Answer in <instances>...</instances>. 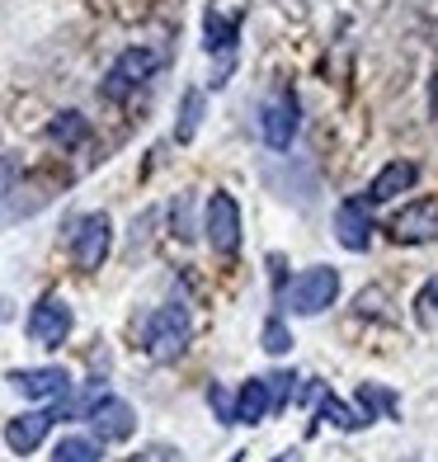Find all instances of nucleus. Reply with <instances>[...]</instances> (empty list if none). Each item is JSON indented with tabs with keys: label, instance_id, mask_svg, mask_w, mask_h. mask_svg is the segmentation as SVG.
Segmentation results:
<instances>
[{
	"label": "nucleus",
	"instance_id": "nucleus-26",
	"mask_svg": "<svg viewBox=\"0 0 438 462\" xmlns=\"http://www.w3.org/2000/svg\"><path fill=\"white\" fill-rule=\"evenodd\" d=\"M232 462H245V453H236V457H232Z\"/></svg>",
	"mask_w": 438,
	"mask_h": 462
},
{
	"label": "nucleus",
	"instance_id": "nucleus-8",
	"mask_svg": "<svg viewBox=\"0 0 438 462\" xmlns=\"http://www.w3.org/2000/svg\"><path fill=\"white\" fill-rule=\"evenodd\" d=\"M10 387L19 396H29V402H61V396L71 392V373L67 368H14L10 373Z\"/></svg>",
	"mask_w": 438,
	"mask_h": 462
},
{
	"label": "nucleus",
	"instance_id": "nucleus-11",
	"mask_svg": "<svg viewBox=\"0 0 438 462\" xmlns=\"http://www.w3.org/2000/svg\"><path fill=\"white\" fill-rule=\"evenodd\" d=\"M292 137H297V99H292V90H283L264 104V142L274 152H287Z\"/></svg>",
	"mask_w": 438,
	"mask_h": 462
},
{
	"label": "nucleus",
	"instance_id": "nucleus-21",
	"mask_svg": "<svg viewBox=\"0 0 438 462\" xmlns=\"http://www.w3.org/2000/svg\"><path fill=\"white\" fill-rule=\"evenodd\" d=\"M292 383H297L292 373H274V377H264V387H269V402H274V406H283L287 396H292Z\"/></svg>",
	"mask_w": 438,
	"mask_h": 462
},
{
	"label": "nucleus",
	"instance_id": "nucleus-13",
	"mask_svg": "<svg viewBox=\"0 0 438 462\" xmlns=\"http://www.w3.org/2000/svg\"><path fill=\"white\" fill-rule=\"evenodd\" d=\"M335 236L344 250H368L372 245V222L363 213V203H344L335 213Z\"/></svg>",
	"mask_w": 438,
	"mask_h": 462
},
{
	"label": "nucleus",
	"instance_id": "nucleus-9",
	"mask_svg": "<svg viewBox=\"0 0 438 462\" xmlns=\"http://www.w3.org/2000/svg\"><path fill=\"white\" fill-rule=\"evenodd\" d=\"M391 236L406 241V245L433 241V236H438V199H420V203L401 208V213L391 217Z\"/></svg>",
	"mask_w": 438,
	"mask_h": 462
},
{
	"label": "nucleus",
	"instance_id": "nucleus-20",
	"mask_svg": "<svg viewBox=\"0 0 438 462\" xmlns=\"http://www.w3.org/2000/svg\"><path fill=\"white\" fill-rule=\"evenodd\" d=\"M264 349H269V354H287V349H292V335H287L283 317H269V321H264Z\"/></svg>",
	"mask_w": 438,
	"mask_h": 462
},
{
	"label": "nucleus",
	"instance_id": "nucleus-15",
	"mask_svg": "<svg viewBox=\"0 0 438 462\" xmlns=\"http://www.w3.org/2000/svg\"><path fill=\"white\" fill-rule=\"evenodd\" d=\"M203 38H207V52H232L236 38H241V19H226L222 10H207L203 14Z\"/></svg>",
	"mask_w": 438,
	"mask_h": 462
},
{
	"label": "nucleus",
	"instance_id": "nucleus-25",
	"mask_svg": "<svg viewBox=\"0 0 438 462\" xmlns=\"http://www.w3.org/2000/svg\"><path fill=\"white\" fill-rule=\"evenodd\" d=\"M123 462H146V457H123Z\"/></svg>",
	"mask_w": 438,
	"mask_h": 462
},
{
	"label": "nucleus",
	"instance_id": "nucleus-17",
	"mask_svg": "<svg viewBox=\"0 0 438 462\" xmlns=\"http://www.w3.org/2000/svg\"><path fill=\"white\" fill-rule=\"evenodd\" d=\"M99 439H86V434H67L61 444L52 448V462H99Z\"/></svg>",
	"mask_w": 438,
	"mask_h": 462
},
{
	"label": "nucleus",
	"instance_id": "nucleus-7",
	"mask_svg": "<svg viewBox=\"0 0 438 462\" xmlns=\"http://www.w3.org/2000/svg\"><path fill=\"white\" fill-rule=\"evenodd\" d=\"M71 307L61 302V298H43L33 311H29V340L33 345H43V349H61L67 345V335H71Z\"/></svg>",
	"mask_w": 438,
	"mask_h": 462
},
{
	"label": "nucleus",
	"instance_id": "nucleus-2",
	"mask_svg": "<svg viewBox=\"0 0 438 462\" xmlns=\"http://www.w3.org/2000/svg\"><path fill=\"white\" fill-rule=\"evenodd\" d=\"M335 298H340V269L316 264V269H306V274L292 279L287 311H297V317H316V311H325Z\"/></svg>",
	"mask_w": 438,
	"mask_h": 462
},
{
	"label": "nucleus",
	"instance_id": "nucleus-14",
	"mask_svg": "<svg viewBox=\"0 0 438 462\" xmlns=\"http://www.w3.org/2000/svg\"><path fill=\"white\" fill-rule=\"evenodd\" d=\"M269 411H274V402H269L264 377H250V383L241 387V396H236V406H232L236 425H260V420H264Z\"/></svg>",
	"mask_w": 438,
	"mask_h": 462
},
{
	"label": "nucleus",
	"instance_id": "nucleus-22",
	"mask_svg": "<svg viewBox=\"0 0 438 462\" xmlns=\"http://www.w3.org/2000/svg\"><path fill=\"white\" fill-rule=\"evenodd\" d=\"M415 307H420V317H424V321L433 317V311H438V279L424 283V292H420V302H415Z\"/></svg>",
	"mask_w": 438,
	"mask_h": 462
},
{
	"label": "nucleus",
	"instance_id": "nucleus-1",
	"mask_svg": "<svg viewBox=\"0 0 438 462\" xmlns=\"http://www.w3.org/2000/svg\"><path fill=\"white\" fill-rule=\"evenodd\" d=\"M189 335H194L189 307L165 302V307L151 311V321H146V354L160 359V364H170V359H179V354L189 349Z\"/></svg>",
	"mask_w": 438,
	"mask_h": 462
},
{
	"label": "nucleus",
	"instance_id": "nucleus-6",
	"mask_svg": "<svg viewBox=\"0 0 438 462\" xmlns=\"http://www.w3.org/2000/svg\"><path fill=\"white\" fill-rule=\"evenodd\" d=\"M109 245H114V222L109 213H90L86 222L76 226V241H71V260L76 269H99L104 260H109Z\"/></svg>",
	"mask_w": 438,
	"mask_h": 462
},
{
	"label": "nucleus",
	"instance_id": "nucleus-23",
	"mask_svg": "<svg viewBox=\"0 0 438 462\" xmlns=\"http://www.w3.org/2000/svg\"><path fill=\"white\" fill-rule=\"evenodd\" d=\"M207 402L217 406V415H222V425H236V415H232V402H226V392H222V387H213V392H207Z\"/></svg>",
	"mask_w": 438,
	"mask_h": 462
},
{
	"label": "nucleus",
	"instance_id": "nucleus-19",
	"mask_svg": "<svg viewBox=\"0 0 438 462\" xmlns=\"http://www.w3.org/2000/svg\"><path fill=\"white\" fill-rule=\"evenodd\" d=\"M321 415H330V420H335L340 430H363V425H368V420H363L359 411L340 406V402H335V396H330V392H321Z\"/></svg>",
	"mask_w": 438,
	"mask_h": 462
},
{
	"label": "nucleus",
	"instance_id": "nucleus-10",
	"mask_svg": "<svg viewBox=\"0 0 438 462\" xmlns=\"http://www.w3.org/2000/svg\"><path fill=\"white\" fill-rule=\"evenodd\" d=\"M57 411H24V415H14L10 425H5V444H10V453L14 457H29L38 444L48 439V430L57 425Z\"/></svg>",
	"mask_w": 438,
	"mask_h": 462
},
{
	"label": "nucleus",
	"instance_id": "nucleus-5",
	"mask_svg": "<svg viewBox=\"0 0 438 462\" xmlns=\"http://www.w3.org/2000/svg\"><path fill=\"white\" fill-rule=\"evenodd\" d=\"M86 420H90L99 444H123V439L137 434V411L123 402V396H99V402L86 411Z\"/></svg>",
	"mask_w": 438,
	"mask_h": 462
},
{
	"label": "nucleus",
	"instance_id": "nucleus-3",
	"mask_svg": "<svg viewBox=\"0 0 438 462\" xmlns=\"http://www.w3.org/2000/svg\"><path fill=\"white\" fill-rule=\"evenodd\" d=\"M156 67H160V52H151V48H128V52H123L114 67H109L99 95H104V99H128L141 80H151Z\"/></svg>",
	"mask_w": 438,
	"mask_h": 462
},
{
	"label": "nucleus",
	"instance_id": "nucleus-12",
	"mask_svg": "<svg viewBox=\"0 0 438 462\" xmlns=\"http://www.w3.org/2000/svg\"><path fill=\"white\" fill-rule=\"evenodd\" d=\"M415 180H420V165L415 161H391L378 171V180L368 184V203H391V199H401L415 189Z\"/></svg>",
	"mask_w": 438,
	"mask_h": 462
},
{
	"label": "nucleus",
	"instance_id": "nucleus-16",
	"mask_svg": "<svg viewBox=\"0 0 438 462\" xmlns=\"http://www.w3.org/2000/svg\"><path fill=\"white\" fill-rule=\"evenodd\" d=\"M48 137H52L57 146H80V142L90 137V123H86V114L67 109V114H57V118L48 123Z\"/></svg>",
	"mask_w": 438,
	"mask_h": 462
},
{
	"label": "nucleus",
	"instance_id": "nucleus-4",
	"mask_svg": "<svg viewBox=\"0 0 438 462\" xmlns=\"http://www.w3.org/2000/svg\"><path fill=\"white\" fill-rule=\"evenodd\" d=\"M203 231H207V245H213L217 255H236V245H241V208H236L232 194H213V199H207Z\"/></svg>",
	"mask_w": 438,
	"mask_h": 462
},
{
	"label": "nucleus",
	"instance_id": "nucleus-24",
	"mask_svg": "<svg viewBox=\"0 0 438 462\" xmlns=\"http://www.w3.org/2000/svg\"><path fill=\"white\" fill-rule=\"evenodd\" d=\"M278 462H302V453H278Z\"/></svg>",
	"mask_w": 438,
	"mask_h": 462
},
{
	"label": "nucleus",
	"instance_id": "nucleus-18",
	"mask_svg": "<svg viewBox=\"0 0 438 462\" xmlns=\"http://www.w3.org/2000/svg\"><path fill=\"white\" fill-rule=\"evenodd\" d=\"M203 123V95L198 90H184V104H179V128H175V142H194Z\"/></svg>",
	"mask_w": 438,
	"mask_h": 462
}]
</instances>
